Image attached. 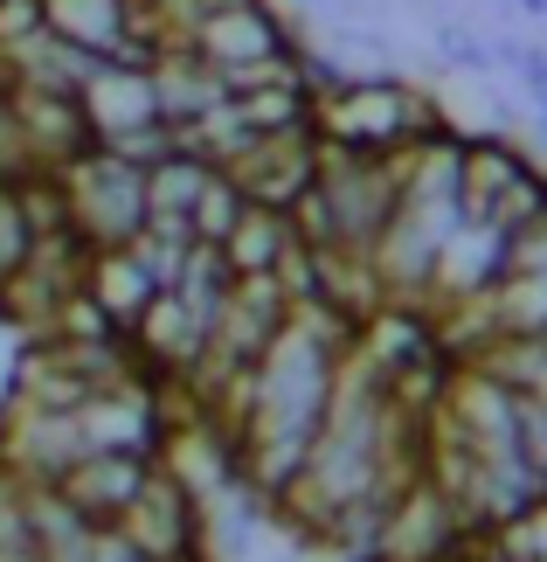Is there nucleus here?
Instances as JSON below:
<instances>
[{
    "label": "nucleus",
    "mask_w": 547,
    "mask_h": 562,
    "mask_svg": "<svg viewBox=\"0 0 547 562\" xmlns=\"http://www.w3.org/2000/svg\"><path fill=\"white\" fill-rule=\"evenodd\" d=\"M208 175H215V160L187 154V146H173L167 160H152V167H146V209H152V215H167V223H187V209L202 202Z\"/></svg>",
    "instance_id": "nucleus-16"
},
{
    "label": "nucleus",
    "mask_w": 547,
    "mask_h": 562,
    "mask_svg": "<svg viewBox=\"0 0 547 562\" xmlns=\"http://www.w3.org/2000/svg\"><path fill=\"white\" fill-rule=\"evenodd\" d=\"M298 250V223H292V209H264V202H250L243 215H236V229L223 236V257H229V271L236 278H257V271H284V257Z\"/></svg>",
    "instance_id": "nucleus-15"
},
{
    "label": "nucleus",
    "mask_w": 547,
    "mask_h": 562,
    "mask_svg": "<svg viewBox=\"0 0 547 562\" xmlns=\"http://www.w3.org/2000/svg\"><path fill=\"white\" fill-rule=\"evenodd\" d=\"M146 562H208V501L194 493L167 459L152 465V480L133 507L112 521Z\"/></svg>",
    "instance_id": "nucleus-4"
},
{
    "label": "nucleus",
    "mask_w": 547,
    "mask_h": 562,
    "mask_svg": "<svg viewBox=\"0 0 547 562\" xmlns=\"http://www.w3.org/2000/svg\"><path fill=\"white\" fill-rule=\"evenodd\" d=\"M292 42H298V21L284 14L277 0H229V8H215L202 29L181 42V49H194L208 70H223V77H243V70H257V63L292 56Z\"/></svg>",
    "instance_id": "nucleus-5"
},
{
    "label": "nucleus",
    "mask_w": 547,
    "mask_h": 562,
    "mask_svg": "<svg viewBox=\"0 0 547 562\" xmlns=\"http://www.w3.org/2000/svg\"><path fill=\"white\" fill-rule=\"evenodd\" d=\"M83 119H91L98 146L160 125V83H152V63H98L91 83H83Z\"/></svg>",
    "instance_id": "nucleus-12"
},
{
    "label": "nucleus",
    "mask_w": 547,
    "mask_h": 562,
    "mask_svg": "<svg viewBox=\"0 0 547 562\" xmlns=\"http://www.w3.org/2000/svg\"><path fill=\"white\" fill-rule=\"evenodd\" d=\"M354 319L305 299L292 306L284 334L257 355L250 369V403H243V424H236V459H243V480L277 501L284 486L298 480L305 451H312L326 409H333V389H340V369L354 355Z\"/></svg>",
    "instance_id": "nucleus-1"
},
{
    "label": "nucleus",
    "mask_w": 547,
    "mask_h": 562,
    "mask_svg": "<svg viewBox=\"0 0 547 562\" xmlns=\"http://www.w3.org/2000/svg\"><path fill=\"white\" fill-rule=\"evenodd\" d=\"M208 340H215V319L194 313L181 292H152V306L133 319V355L146 375H160L167 389H181L194 369L208 361Z\"/></svg>",
    "instance_id": "nucleus-7"
},
{
    "label": "nucleus",
    "mask_w": 547,
    "mask_h": 562,
    "mask_svg": "<svg viewBox=\"0 0 547 562\" xmlns=\"http://www.w3.org/2000/svg\"><path fill=\"white\" fill-rule=\"evenodd\" d=\"M499 278H506V229L486 223V215H465V223L451 229L444 257H436L430 313H444V306H478V299L499 292Z\"/></svg>",
    "instance_id": "nucleus-8"
},
{
    "label": "nucleus",
    "mask_w": 547,
    "mask_h": 562,
    "mask_svg": "<svg viewBox=\"0 0 547 562\" xmlns=\"http://www.w3.org/2000/svg\"><path fill=\"white\" fill-rule=\"evenodd\" d=\"M14 91V125L29 146V167H70L77 154H91L98 133L83 119V91H42V83H8Z\"/></svg>",
    "instance_id": "nucleus-10"
},
{
    "label": "nucleus",
    "mask_w": 547,
    "mask_h": 562,
    "mask_svg": "<svg viewBox=\"0 0 547 562\" xmlns=\"http://www.w3.org/2000/svg\"><path fill=\"white\" fill-rule=\"evenodd\" d=\"M243 209H250V194L236 188V175H229V167H215V175H208V188H202V202L187 209V229H194V244H215V250H223V236L236 229V215H243Z\"/></svg>",
    "instance_id": "nucleus-18"
},
{
    "label": "nucleus",
    "mask_w": 547,
    "mask_h": 562,
    "mask_svg": "<svg viewBox=\"0 0 547 562\" xmlns=\"http://www.w3.org/2000/svg\"><path fill=\"white\" fill-rule=\"evenodd\" d=\"M152 83H160V119L173 125V133L229 98L223 91V70H208L194 49H160V56H152Z\"/></svg>",
    "instance_id": "nucleus-14"
},
{
    "label": "nucleus",
    "mask_w": 547,
    "mask_h": 562,
    "mask_svg": "<svg viewBox=\"0 0 547 562\" xmlns=\"http://www.w3.org/2000/svg\"><path fill=\"white\" fill-rule=\"evenodd\" d=\"M465 542H478V535H471V521L457 514V501L430 480V472H415L396 501H388L381 562H444L451 549H465Z\"/></svg>",
    "instance_id": "nucleus-6"
},
{
    "label": "nucleus",
    "mask_w": 547,
    "mask_h": 562,
    "mask_svg": "<svg viewBox=\"0 0 547 562\" xmlns=\"http://www.w3.org/2000/svg\"><path fill=\"white\" fill-rule=\"evenodd\" d=\"M520 451L547 486V396H520Z\"/></svg>",
    "instance_id": "nucleus-20"
},
{
    "label": "nucleus",
    "mask_w": 547,
    "mask_h": 562,
    "mask_svg": "<svg viewBox=\"0 0 547 562\" xmlns=\"http://www.w3.org/2000/svg\"><path fill=\"white\" fill-rule=\"evenodd\" d=\"M534 35H540V42H547V21H540V29H534Z\"/></svg>",
    "instance_id": "nucleus-23"
},
{
    "label": "nucleus",
    "mask_w": 547,
    "mask_h": 562,
    "mask_svg": "<svg viewBox=\"0 0 547 562\" xmlns=\"http://www.w3.org/2000/svg\"><path fill=\"white\" fill-rule=\"evenodd\" d=\"M152 271L139 265V250L133 244H118V250H91V265H83V299L112 319V327H125L133 334V319L152 306Z\"/></svg>",
    "instance_id": "nucleus-13"
},
{
    "label": "nucleus",
    "mask_w": 547,
    "mask_h": 562,
    "mask_svg": "<svg viewBox=\"0 0 547 562\" xmlns=\"http://www.w3.org/2000/svg\"><path fill=\"white\" fill-rule=\"evenodd\" d=\"M152 451H83V459L56 480V493L70 501L91 528H112L125 507L146 493V480H152Z\"/></svg>",
    "instance_id": "nucleus-11"
},
{
    "label": "nucleus",
    "mask_w": 547,
    "mask_h": 562,
    "mask_svg": "<svg viewBox=\"0 0 547 562\" xmlns=\"http://www.w3.org/2000/svg\"><path fill=\"white\" fill-rule=\"evenodd\" d=\"M415 8H430V14H436V8H444V0H415Z\"/></svg>",
    "instance_id": "nucleus-21"
},
{
    "label": "nucleus",
    "mask_w": 547,
    "mask_h": 562,
    "mask_svg": "<svg viewBox=\"0 0 547 562\" xmlns=\"http://www.w3.org/2000/svg\"><path fill=\"white\" fill-rule=\"evenodd\" d=\"M444 104L402 70H361L354 83L312 98V133L346 154H409L415 139L444 133Z\"/></svg>",
    "instance_id": "nucleus-2"
},
{
    "label": "nucleus",
    "mask_w": 547,
    "mask_h": 562,
    "mask_svg": "<svg viewBox=\"0 0 547 562\" xmlns=\"http://www.w3.org/2000/svg\"><path fill=\"white\" fill-rule=\"evenodd\" d=\"M56 175H62V194H70V223L91 250H118L146 229V215H152L146 209V167L118 160L112 146H91V154H77Z\"/></svg>",
    "instance_id": "nucleus-3"
},
{
    "label": "nucleus",
    "mask_w": 547,
    "mask_h": 562,
    "mask_svg": "<svg viewBox=\"0 0 547 562\" xmlns=\"http://www.w3.org/2000/svg\"><path fill=\"white\" fill-rule=\"evenodd\" d=\"M229 175H236V188H243L250 202L292 209L298 194L319 181V133H312V125H298V133H264V139H250L243 154L229 160Z\"/></svg>",
    "instance_id": "nucleus-9"
},
{
    "label": "nucleus",
    "mask_w": 547,
    "mask_h": 562,
    "mask_svg": "<svg viewBox=\"0 0 547 562\" xmlns=\"http://www.w3.org/2000/svg\"><path fill=\"white\" fill-rule=\"evenodd\" d=\"M430 56L444 63V70H465V77H499L492 29H471V21H457V14H444V8L430 14Z\"/></svg>",
    "instance_id": "nucleus-17"
},
{
    "label": "nucleus",
    "mask_w": 547,
    "mask_h": 562,
    "mask_svg": "<svg viewBox=\"0 0 547 562\" xmlns=\"http://www.w3.org/2000/svg\"><path fill=\"white\" fill-rule=\"evenodd\" d=\"M499 562H527V555H499Z\"/></svg>",
    "instance_id": "nucleus-22"
},
{
    "label": "nucleus",
    "mask_w": 547,
    "mask_h": 562,
    "mask_svg": "<svg viewBox=\"0 0 547 562\" xmlns=\"http://www.w3.org/2000/svg\"><path fill=\"white\" fill-rule=\"evenodd\" d=\"M49 21H42V0H0V56H14L21 42H35Z\"/></svg>",
    "instance_id": "nucleus-19"
}]
</instances>
